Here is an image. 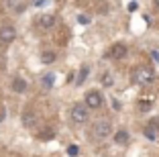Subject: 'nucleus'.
<instances>
[{"mask_svg": "<svg viewBox=\"0 0 159 157\" xmlns=\"http://www.w3.org/2000/svg\"><path fill=\"white\" fill-rule=\"evenodd\" d=\"M131 80L137 86H149L155 80V72L151 67H135L133 74H131Z\"/></svg>", "mask_w": 159, "mask_h": 157, "instance_id": "1", "label": "nucleus"}, {"mask_svg": "<svg viewBox=\"0 0 159 157\" xmlns=\"http://www.w3.org/2000/svg\"><path fill=\"white\" fill-rule=\"evenodd\" d=\"M110 133H112V125H110V120H106V118H100L92 129V135L96 139H106Z\"/></svg>", "mask_w": 159, "mask_h": 157, "instance_id": "2", "label": "nucleus"}, {"mask_svg": "<svg viewBox=\"0 0 159 157\" xmlns=\"http://www.w3.org/2000/svg\"><path fill=\"white\" fill-rule=\"evenodd\" d=\"M88 118H90V114H88V106L86 104H75L71 108V120L75 125H84Z\"/></svg>", "mask_w": 159, "mask_h": 157, "instance_id": "3", "label": "nucleus"}, {"mask_svg": "<svg viewBox=\"0 0 159 157\" xmlns=\"http://www.w3.org/2000/svg\"><path fill=\"white\" fill-rule=\"evenodd\" d=\"M126 55V45H122V43H114L110 49L106 51V55L108 59H122V57Z\"/></svg>", "mask_w": 159, "mask_h": 157, "instance_id": "4", "label": "nucleus"}, {"mask_svg": "<svg viewBox=\"0 0 159 157\" xmlns=\"http://www.w3.org/2000/svg\"><path fill=\"white\" fill-rule=\"evenodd\" d=\"M14 39H16V31H14V27H10V25L0 27V43L8 45V43L14 41Z\"/></svg>", "mask_w": 159, "mask_h": 157, "instance_id": "5", "label": "nucleus"}, {"mask_svg": "<svg viewBox=\"0 0 159 157\" xmlns=\"http://www.w3.org/2000/svg\"><path fill=\"white\" fill-rule=\"evenodd\" d=\"M102 102H104L102 96H100L98 92H94V90L86 94V106H88V108H100V106H102Z\"/></svg>", "mask_w": 159, "mask_h": 157, "instance_id": "6", "label": "nucleus"}, {"mask_svg": "<svg viewBox=\"0 0 159 157\" xmlns=\"http://www.w3.org/2000/svg\"><path fill=\"white\" fill-rule=\"evenodd\" d=\"M37 25L41 29H51L53 25H55V16H53V14H45V16H41V19H39Z\"/></svg>", "mask_w": 159, "mask_h": 157, "instance_id": "7", "label": "nucleus"}, {"mask_svg": "<svg viewBox=\"0 0 159 157\" xmlns=\"http://www.w3.org/2000/svg\"><path fill=\"white\" fill-rule=\"evenodd\" d=\"M159 127H153V125H149V127H145V131H143V135H145L149 141H155V139L159 137Z\"/></svg>", "mask_w": 159, "mask_h": 157, "instance_id": "8", "label": "nucleus"}, {"mask_svg": "<svg viewBox=\"0 0 159 157\" xmlns=\"http://www.w3.org/2000/svg\"><path fill=\"white\" fill-rule=\"evenodd\" d=\"M12 90H14V92H25V90H27V82H25V80L23 78H14L12 80Z\"/></svg>", "mask_w": 159, "mask_h": 157, "instance_id": "9", "label": "nucleus"}, {"mask_svg": "<svg viewBox=\"0 0 159 157\" xmlns=\"http://www.w3.org/2000/svg\"><path fill=\"white\" fill-rule=\"evenodd\" d=\"M114 143H116V145H126V143H129V133L120 129L116 135H114Z\"/></svg>", "mask_w": 159, "mask_h": 157, "instance_id": "10", "label": "nucleus"}, {"mask_svg": "<svg viewBox=\"0 0 159 157\" xmlns=\"http://www.w3.org/2000/svg\"><path fill=\"white\" fill-rule=\"evenodd\" d=\"M41 61L43 63H53V61H55V53H53V51H45V53H41Z\"/></svg>", "mask_w": 159, "mask_h": 157, "instance_id": "11", "label": "nucleus"}, {"mask_svg": "<svg viewBox=\"0 0 159 157\" xmlns=\"http://www.w3.org/2000/svg\"><path fill=\"white\" fill-rule=\"evenodd\" d=\"M88 65H84V67L80 69V76H78V80H75V84H78V86H82V84H84V80H86V76H88Z\"/></svg>", "mask_w": 159, "mask_h": 157, "instance_id": "12", "label": "nucleus"}, {"mask_svg": "<svg viewBox=\"0 0 159 157\" xmlns=\"http://www.w3.org/2000/svg\"><path fill=\"white\" fill-rule=\"evenodd\" d=\"M41 82H43V86H45V88H51L53 82H55V76H53V74H45Z\"/></svg>", "mask_w": 159, "mask_h": 157, "instance_id": "13", "label": "nucleus"}, {"mask_svg": "<svg viewBox=\"0 0 159 157\" xmlns=\"http://www.w3.org/2000/svg\"><path fill=\"white\" fill-rule=\"evenodd\" d=\"M151 110V100H141L139 102V112H149Z\"/></svg>", "mask_w": 159, "mask_h": 157, "instance_id": "14", "label": "nucleus"}, {"mask_svg": "<svg viewBox=\"0 0 159 157\" xmlns=\"http://www.w3.org/2000/svg\"><path fill=\"white\" fill-rule=\"evenodd\" d=\"M100 80H102V84L106 86V88H108V86H112V76H110V74H102Z\"/></svg>", "mask_w": 159, "mask_h": 157, "instance_id": "15", "label": "nucleus"}, {"mask_svg": "<svg viewBox=\"0 0 159 157\" xmlns=\"http://www.w3.org/2000/svg\"><path fill=\"white\" fill-rule=\"evenodd\" d=\"M80 153V149H78V145H70L67 147V155H71V157H75Z\"/></svg>", "mask_w": 159, "mask_h": 157, "instance_id": "16", "label": "nucleus"}, {"mask_svg": "<svg viewBox=\"0 0 159 157\" xmlns=\"http://www.w3.org/2000/svg\"><path fill=\"white\" fill-rule=\"evenodd\" d=\"M78 23H80V25H88V23H90V19L86 16V14H80V16H78Z\"/></svg>", "mask_w": 159, "mask_h": 157, "instance_id": "17", "label": "nucleus"}, {"mask_svg": "<svg viewBox=\"0 0 159 157\" xmlns=\"http://www.w3.org/2000/svg\"><path fill=\"white\" fill-rule=\"evenodd\" d=\"M33 122H35V118H33V116H31V114H25V125H33Z\"/></svg>", "mask_w": 159, "mask_h": 157, "instance_id": "18", "label": "nucleus"}, {"mask_svg": "<svg viewBox=\"0 0 159 157\" xmlns=\"http://www.w3.org/2000/svg\"><path fill=\"white\" fill-rule=\"evenodd\" d=\"M41 139H45V141H49V139H53V133H51V131H45V133L41 135Z\"/></svg>", "mask_w": 159, "mask_h": 157, "instance_id": "19", "label": "nucleus"}, {"mask_svg": "<svg viewBox=\"0 0 159 157\" xmlns=\"http://www.w3.org/2000/svg\"><path fill=\"white\" fill-rule=\"evenodd\" d=\"M129 10H131V12H135V10H137V2H135V0L129 2Z\"/></svg>", "mask_w": 159, "mask_h": 157, "instance_id": "20", "label": "nucleus"}, {"mask_svg": "<svg viewBox=\"0 0 159 157\" xmlns=\"http://www.w3.org/2000/svg\"><path fill=\"white\" fill-rule=\"evenodd\" d=\"M47 4V0H37V2H35V6H45Z\"/></svg>", "mask_w": 159, "mask_h": 157, "instance_id": "21", "label": "nucleus"}, {"mask_svg": "<svg viewBox=\"0 0 159 157\" xmlns=\"http://www.w3.org/2000/svg\"><path fill=\"white\" fill-rule=\"evenodd\" d=\"M151 57H153L155 61H159V51H153V53H151Z\"/></svg>", "mask_w": 159, "mask_h": 157, "instance_id": "22", "label": "nucleus"}, {"mask_svg": "<svg viewBox=\"0 0 159 157\" xmlns=\"http://www.w3.org/2000/svg\"><path fill=\"white\" fill-rule=\"evenodd\" d=\"M153 2H155V4H157V6H159V0H153Z\"/></svg>", "mask_w": 159, "mask_h": 157, "instance_id": "23", "label": "nucleus"}]
</instances>
